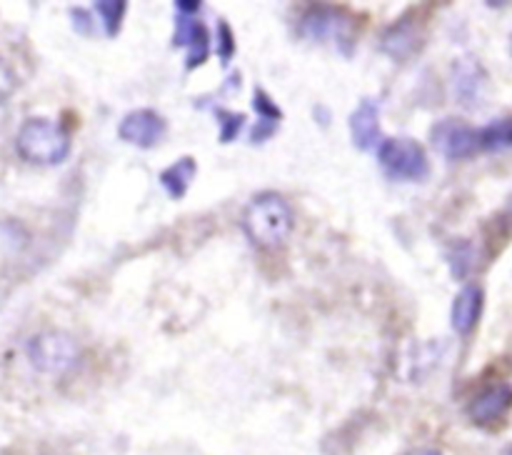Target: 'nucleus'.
<instances>
[{
  "label": "nucleus",
  "mask_w": 512,
  "mask_h": 455,
  "mask_svg": "<svg viewBox=\"0 0 512 455\" xmlns=\"http://www.w3.org/2000/svg\"><path fill=\"white\" fill-rule=\"evenodd\" d=\"M293 208L275 190H265L250 198L243 210V230L250 243L260 250H278L293 233Z\"/></svg>",
  "instance_id": "nucleus-1"
},
{
  "label": "nucleus",
  "mask_w": 512,
  "mask_h": 455,
  "mask_svg": "<svg viewBox=\"0 0 512 455\" xmlns=\"http://www.w3.org/2000/svg\"><path fill=\"white\" fill-rule=\"evenodd\" d=\"M73 138L60 123L50 118H28L15 135V150L30 165L50 168L68 160Z\"/></svg>",
  "instance_id": "nucleus-2"
},
{
  "label": "nucleus",
  "mask_w": 512,
  "mask_h": 455,
  "mask_svg": "<svg viewBox=\"0 0 512 455\" xmlns=\"http://www.w3.org/2000/svg\"><path fill=\"white\" fill-rule=\"evenodd\" d=\"M30 365L43 375H63L75 368L80 358V345L73 335L63 330H40L25 345Z\"/></svg>",
  "instance_id": "nucleus-3"
},
{
  "label": "nucleus",
  "mask_w": 512,
  "mask_h": 455,
  "mask_svg": "<svg viewBox=\"0 0 512 455\" xmlns=\"http://www.w3.org/2000/svg\"><path fill=\"white\" fill-rule=\"evenodd\" d=\"M378 163L390 180L423 183L430 175V160L423 145L413 138H388L378 145Z\"/></svg>",
  "instance_id": "nucleus-4"
},
{
  "label": "nucleus",
  "mask_w": 512,
  "mask_h": 455,
  "mask_svg": "<svg viewBox=\"0 0 512 455\" xmlns=\"http://www.w3.org/2000/svg\"><path fill=\"white\" fill-rule=\"evenodd\" d=\"M298 35L313 43H330L348 55L355 45V23L338 8H310L300 18Z\"/></svg>",
  "instance_id": "nucleus-5"
},
{
  "label": "nucleus",
  "mask_w": 512,
  "mask_h": 455,
  "mask_svg": "<svg viewBox=\"0 0 512 455\" xmlns=\"http://www.w3.org/2000/svg\"><path fill=\"white\" fill-rule=\"evenodd\" d=\"M433 145L448 160L473 158L480 150L478 128H473V125H468L465 120L458 118L440 120L433 128Z\"/></svg>",
  "instance_id": "nucleus-6"
},
{
  "label": "nucleus",
  "mask_w": 512,
  "mask_h": 455,
  "mask_svg": "<svg viewBox=\"0 0 512 455\" xmlns=\"http://www.w3.org/2000/svg\"><path fill=\"white\" fill-rule=\"evenodd\" d=\"M168 133V123L160 113H155L153 108H140L130 110L118 125L120 140H125L128 145H135V148H155L160 140Z\"/></svg>",
  "instance_id": "nucleus-7"
},
{
  "label": "nucleus",
  "mask_w": 512,
  "mask_h": 455,
  "mask_svg": "<svg viewBox=\"0 0 512 455\" xmlns=\"http://www.w3.org/2000/svg\"><path fill=\"white\" fill-rule=\"evenodd\" d=\"M423 40V25L418 23L415 13H405L403 18L395 20V23L385 30L383 40H380V50H383L388 58L405 63V60H410L413 55L420 53Z\"/></svg>",
  "instance_id": "nucleus-8"
},
{
  "label": "nucleus",
  "mask_w": 512,
  "mask_h": 455,
  "mask_svg": "<svg viewBox=\"0 0 512 455\" xmlns=\"http://www.w3.org/2000/svg\"><path fill=\"white\" fill-rule=\"evenodd\" d=\"M512 405V388L510 385H490V388L480 390L468 405V415L475 425L488 428V425L498 423Z\"/></svg>",
  "instance_id": "nucleus-9"
},
{
  "label": "nucleus",
  "mask_w": 512,
  "mask_h": 455,
  "mask_svg": "<svg viewBox=\"0 0 512 455\" xmlns=\"http://www.w3.org/2000/svg\"><path fill=\"white\" fill-rule=\"evenodd\" d=\"M350 140L358 150L368 153L380 140V103L373 98H363L350 115Z\"/></svg>",
  "instance_id": "nucleus-10"
},
{
  "label": "nucleus",
  "mask_w": 512,
  "mask_h": 455,
  "mask_svg": "<svg viewBox=\"0 0 512 455\" xmlns=\"http://www.w3.org/2000/svg\"><path fill=\"white\" fill-rule=\"evenodd\" d=\"M485 308V290L480 285L470 283L455 295L453 310H450V323L458 335H470L475 325L480 323V315Z\"/></svg>",
  "instance_id": "nucleus-11"
},
{
  "label": "nucleus",
  "mask_w": 512,
  "mask_h": 455,
  "mask_svg": "<svg viewBox=\"0 0 512 455\" xmlns=\"http://www.w3.org/2000/svg\"><path fill=\"white\" fill-rule=\"evenodd\" d=\"M485 80H488V75H485L483 65H480L475 58H463L455 63L453 88L460 103L465 105L480 103V98H483L485 93Z\"/></svg>",
  "instance_id": "nucleus-12"
},
{
  "label": "nucleus",
  "mask_w": 512,
  "mask_h": 455,
  "mask_svg": "<svg viewBox=\"0 0 512 455\" xmlns=\"http://www.w3.org/2000/svg\"><path fill=\"white\" fill-rule=\"evenodd\" d=\"M195 173H198V163L185 155V158L175 160L173 165H168V168L160 173V185H163V190L168 193V198L180 200L185 198V193H188Z\"/></svg>",
  "instance_id": "nucleus-13"
},
{
  "label": "nucleus",
  "mask_w": 512,
  "mask_h": 455,
  "mask_svg": "<svg viewBox=\"0 0 512 455\" xmlns=\"http://www.w3.org/2000/svg\"><path fill=\"white\" fill-rule=\"evenodd\" d=\"M480 138V150H488V153H500V150L512 148V115L493 120L485 128L478 130Z\"/></svg>",
  "instance_id": "nucleus-14"
},
{
  "label": "nucleus",
  "mask_w": 512,
  "mask_h": 455,
  "mask_svg": "<svg viewBox=\"0 0 512 455\" xmlns=\"http://www.w3.org/2000/svg\"><path fill=\"white\" fill-rule=\"evenodd\" d=\"M93 10L100 18V23H103L105 33L113 38V35L120 33V25H123L128 3H125V0H98V3L93 5Z\"/></svg>",
  "instance_id": "nucleus-15"
},
{
  "label": "nucleus",
  "mask_w": 512,
  "mask_h": 455,
  "mask_svg": "<svg viewBox=\"0 0 512 455\" xmlns=\"http://www.w3.org/2000/svg\"><path fill=\"white\" fill-rule=\"evenodd\" d=\"M185 48H188V58H185V68L188 70L200 68L210 58V33L203 23H198L195 35L190 38V43Z\"/></svg>",
  "instance_id": "nucleus-16"
},
{
  "label": "nucleus",
  "mask_w": 512,
  "mask_h": 455,
  "mask_svg": "<svg viewBox=\"0 0 512 455\" xmlns=\"http://www.w3.org/2000/svg\"><path fill=\"white\" fill-rule=\"evenodd\" d=\"M213 115L220 125V143H233V140L240 135V130L245 128L243 113H233V110H225V108H213Z\"/></svg>",
  "instance_id": "nucleus-17"
},
{
  "label": "nucleus",
  "mask_w": 512,
  "mask_h": 455,
  "mask_svg": "<svg viewBox=\"0 0 512 455\" xmlns=\"http://www.w3.org/2000/svg\"><path fill=\"white\" fill-rule=\"evenodd\" d=\"M215 53H218L220 63L228 65L235 55V35L225 20L218 23V33H215Z\"/></svg>",
  "instance_id": "nucleus-18"
},
{
  "label": "nucleus",
  "mask_w": 512,
  "mask_h": 455,
  "mask_svg": "<svg viewBox=\"0 0 512 455\" xmlns=\"http://www.w3.org/2000/svg\"><path fill=\"white\" fill-rule=\"evenodd\" d=\"M253 108H255V113L260 115V120H273V123H280V120H283V110H280V105L275 103V100L270 98L263 88L255 90Z\"/></svg>",
  "instance_id": "nucleus-19"
},
{
  "label": "nucleus",
  "mask_w": 512,
  "mask_h": 455,
  "mask_svg": "<svg viewBox=\"0 0 512 455\" xmlns=\"http://www.w3.org/2000/svg\"><path fill=\"white\" fill-rule=\"evenodd\" d=\"M15 88H18V78H15V73H13V68H10L8 60L0 55V105H3L5 100L15 93Z\"/></svg>",
  "instance_id": "nucleus-20"
},
{
  "label": "nucleus",
  "mask_w": 512,
  "mask_h": 455,
  "mask_svg": "<svg viewBox=\"0 0 512 455\" xmlns=\"http://www.w3.org/2000/svg\"><path fill=\"white\" fill-rule=\"evenodd\" d=\"M275 128H278V123H273V120H260V123L253 128V133H250V143L255 145L265 143V140L273 138Z\"/></svg>",
  "instance_id": "nucleus-21"
},
{
  "label": "nucleus",
  "mask_w": 512,
  "mask_h": 455,
  "mask_svg": "<svg viewBox=\"0 0 512 455\" xmlns=\"http://www.w3.org/2000/svg\"><path fill=\"white\" fill-rule=\"evenodd\" d=\"M70 20H73V25H75V30H78V33L88 35L90 30H93V18H90L88 10L73 8V10H70Z\"/></svg>",
  "instance_id": "nucleus-22"
},
{
  "label": "nucleus",
  "mask_w": 512,
  "mask_h": 455,
  "mask_svg": "<svg viewBox=\"0 0 512 455\" xmlns=\"http://www.w3.org/2000/svg\"><path fill=\"white\" fill-rule=\"evenodd\" d=\"M173 8L178 10V15H185V18H195V13L203 8V3H198V0H175Z\"/></svg>",
  "instance_id": "nucleus-23"
},
{
  "label": "nucleus",
  "mask_w": 512,
  "mask_h": 455,
  "mask_svg": "<svg viewBox=\"0 0 512 455\" xmlns=\"http://www.w3.org/2000/svg\"><path fill=\"white\" fill-rule=\"evenodd\" d=\"M410 455H443V453H440V450L425 448V450H415V453H410Z\"/></svg>",
  "instance_id": "nucleus-24"
},
{
  "label": "nucleus",
  "mask_w": 512,
  "mask_h": 455,
  "mask_svg": "<svg viewBox=\"0 0 512 455\" xmlns=\"http://www.w3.org/2000/svg\"><path fill=\"white\" fill-rule=\"evenodd\" d=\"M510 53H512V38H510Z\"/></svg>",
  "instance_id": "nucleus-25"
},
{
  "label": "nucleus",
  "mask_w": 512,
  "mask_h": 455,
  "mask_svg": "<svg viewBox=\"0 0 512 455\" xmlns=\"http://www.w3.org/2000/svg\"><path fill=\"white\" fill-rule=\"evenodd\" d=\"M508 455H512V448H510V450H508Z\"/></svg>",
  "instance_id": "nucleus-26"
}]
</instances>
